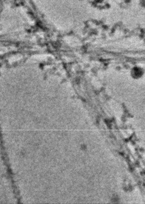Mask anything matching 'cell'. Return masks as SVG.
Wrapping results in <instances>:
<instances>
[{"mask_svg": "<svg viewBox=\"0 0 145 204\" xmlns=\"http://www.w3.org/2000/svg\"><path fill=\"white\" fill-rule=\"evenodd\" d=\"M143 74V70L140 67H135L131 70V75L135 78L140 77Z\"/></svg>", "mask_w": 145, "mask_h": 204, "instance_id": "cell-1", "label": "cell"}]
</instances>
